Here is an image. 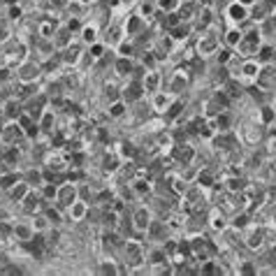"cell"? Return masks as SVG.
<instances>
[{
    "label": "cell",
    "instance_id": "27",
    "mask_svg": "<svg viewBox=\"0 0 276 276\" xmlns=\"http://www.w3.org/2000/svg\"><path fill=\"white\" fill-rule=\"evenodd\" d=\"M260 121H258V123H244V126H241V140L246 142V144H258V142H260Z\"/></svg>",
    "mask_w": 276,
    "mask_h": 276
},
{
    "label": "cell",
    "instance_id": "34",
    "mask_svg": "<svg viewBox=\"0 0 276 276\" xmlns=\"http://www.w3.org/2000/svg\"><path fill=\"white\" fill-rule=\"evenodd\" d=\"M54 44L58 51H63L67 44H72V30H67V26H58V30L54 35Z\"/></svg>",
    "mask_w": 276,
    "mask_h": 276
},
{
    "label": "cell",
    "instance_id": "45",
    "mask_svg": "<svg viewBox=\"0 0 276 276\" xmlns=\"http://www.w3.org/2000/svg\"><path fill=\"white\" fill-rule=\"evenodd\" d=\"M102 98L111 105V102L121 100V88L116 84H109V81H107V84H102Z\"/></svg>",
    "mask_w": 276,
    "mask_h": 276
},
{
    "label": "cell",
    "instance_id": "33",
    "mask_svg": "<svg viewBox=\"0 0 276 276\" xmlns=\"http://www.w3.org/2000/svg\"><path fill=\"white\" fill-rule=\"evenodd\" d=\"M79 33H81V42H84L86 47L100 40V28H98V24H84Z\"/></svg>",
    "mask_w": 276,
    "mask_h": 276
},
{
    "label": "cell",
    "instance_id": "56",
    "mask_svg": "<svg viewBox=\"0 0 276 276\" xmlns=\"http://www.w3.org/2000/svg\"><path fill=\"white\" fill-rule=\"evenodd\" d=\"M79 188V197L81 200H86L90 204V202H96V191L90 188V183H81V186H77Z\"/></svg>",
    "mask_w": 276,
    "mask_h": 276
},
{
    "label": "cell",
    "instance_id": "3",
    "mask_svg": "<svg viewBox=\"0 0 276 276\" xmlns=\"http://www.w3.org/2000/svg\"><path fill=\"white\" fill-rule=\"evenodd\" d=\"M218 49H221V37H218V33L214 28L202 30L200 35H197L195 56H200V58H211V56H216Z\"/></svg>",
    "mask_w": 276,
    "mask_h": 276
},
{
    "label": "cell",
    "instance_id": "22",
    "mask_svg": "<svg viewBox=\"0 0 276 276\" xmlns=\"http://www.w3.org/2000/svg\"><path fill=\"white\" fill-rule=\"evenodd\" d=\"M241 37H244L241 26H227L225 33H223V47H227V49H237L239 42H241Z\"/></svg>",
    "mask_w": 276,
    "mask_h": 276
},
{
    "label": "cell",
    "instance_id": "55",
    "mask_svg": "<svg viewBox=\"0 0 276 276\" xmlns=\"http://www.w3.org/2000/svg\"><path fill=\"white\" fill-rule=\"evenodd\" d=\"M232 56H235V49H227V47H223V49L216 51V63H218V65H227Z\"/></svg>",
    "mask_w": 276,
    "mask_h": 276
},
{
    "label": "cell",
    "instance_id": "9",
    "mask_svg": "<svg viewBox=\"0 0 276 276\" xmlns=\"http://www.w3.org/2000/svg\"><path fill=\"white\" fill-rule=\"evenodd\" d=\"M28 137H26L24 128L16 123V121H7L5 126H3V132H0V142L5 146H16L21 144V142H26Z\"/></svg>",
    "mask_w": 276,
    "mask_h": 276
},
{
    "label": "cell",
    "instance_id": "16",
    "mask_svg": "<svg viewBox=\"0 0 276 276\" xmlns=\"http://www.w3.org/2000/svg\"><path fill=\"white\" fill-rule=\"evenodd\" d=\"M67 221L72 223H84L86 218H88V211H90V204L86 200H81V197H77L75 202H72L70 206H67Z\"/></svg>",
    "mask_w": 276,
    "mask_h": 276
},
{
    "label": "cell",
    "instance_id": "5",
    "mask_svg": "<svg viewBox=\"0 0 276 276\" xmlns=\"http://www.w3.org/2000/svg\"><path fill=\"white\" fill-rule=\"evenodd\" d=\"M191 84V63H181L170 77V93L181 96Z\"/></svg>",
    "mask_w": 276,
    "mask_h": 276
},
{
    "label": "cell",
    "instance_id": "35",
    "mask_svg": "<svg viewBox=\"0 0 276 276\" xmlns=\"http://www.w3.org/2000/svg\"><path fill=\"white\" fill-rule=\"evenodd\" d=\"M195 181H197V186H200V188H214V186H216V176H214L211 167H200V170H197Z\"/></svg>",
    "mask_w": 276,
    "mask_h": 276
},
{
    "label": "cell",
    "instance_id": "37",
    "mask_svg": "<svg viewBox=\"0 0 276 276\" xmlns=\"http://www.w3.org/2000/svg\"><path fill=\"white\" fill-rule=\"evenodd\" d=\"M116 151H119V156L123 160H137V156H140V151H137V146L132 142H119Z\"/></svg>",
    "mask_w": 276,
    "mask_h": 276
},
{
    "label": "cell",
    "instance_id": "19",
    "mask_svg": "<svg viewBox=\"0 0 276 276\" xmlns=\"http://www.w3.org/2000/svg\"><path fill=\"white\" fill-rule=\"evenodd\" d=\"M58 26L60 24H58V21H54L51 16H42V19L37 21V26H35V35L42 37V40H54Z\"/></svg>",
    "mask_w": 276,
    "mask_h": 276
},
{
    "label": "cell",
    "instance_id": "52",
    "mask_svg": "<svg viewBox=\"0 0 276 276\" xmlns=\"http://www.w3.org/2000/svg\"><path fill=\"white\" fill-rule=\"evenodd\" d=\"M24 179L28 181L33 188H42V183H44V176H42V170H28L24 174Z\"/></svg>",
    "mask_w": 276,
    "mask_h": 276
},
{
    "label": "cell",
    "instance_id": "42",
    "mask_svg": "<svg viewBox=\"0 0 276 276\" xmlns=\"http://www.w3.org/2000/svg\"><path fill=\"white\" fill-rule=\"evenodd\" d=\"M107 49H109V47H107V42H102V40H98V42H93V44H88V54H90V58L96 60H100V58H105L107 56Z\"/></svg>",
    "mask_w": 276,
    "mask_h": 276
},
{
    "label": "cell",
    "instance_id": "49",
    "mask_svg": "<svg viewBox=\"0 0 276 276\" xmlns=\"http://www.w3.org/2000/svg\"><path fill=\"white\" fill-rule=\"evenodd\" d=\"M96 274L116 276V274H119V262H114V260H102L100 265H98V271H96Z\"/></svg>",
    "mask_w": 276,
    "mask_h": 276
},
{
    "label": "cell",
    "instance_id": "20",
    "mask_svg": "<svg viewBox=\"0 0 276 276\" xmlns=\"http://www.w3.org/2000/svg\"><path fill=\"white\" fill-rule=\"evenodd\" d=\"M126 28L123 26H119V24H111V26H107V33H105V42H107V47H111V49H116V47L121 44V42L126 40Z\"/></svg>",
    "mask_w": 276,
    "mask_h": 276
},
{
    "label": "cell",
    "instance_id": "2",
    "mask_svg": "<svg viewBox=\"0 0 276 276\" xmlns=\"http://www.w3.org/2000/svg\"><path fill=\"white\" fill-rule=\"evenodd\" d=\"M262 47V30L260 24H256L253 28L244 30V37H241L239 47H237V56H244V58H256L258 49Z\"/></svg>",
    "mask_w": 276,
    "mask_h": 276
},
{
    "label": "cell",
    "instance_id": "12",
    "mask_svg": "<svg viewBox=\"0 0 276 276\" xmlns=\"http://www.w3.org/2000/svg\"><path fill=\"white\" fill-rule=\"evenodd\" d=\"M42 160H44V165H47V167H51V170L60 172V174H63L65 170H70V156H65V153H63V149L47 151Z\"/></svg>",
    "mask_w": 276,
    "mask_h": 276
},
{
    "label": "cell",
    "instance_id": "15",
    "mask_svg": "<svg viewBox=\"0 0 276 276\" xmlns=\"http://www.w3.org/2000/svg\"><path fill=\"white\" fill-rule=\"evenodd\" d=\"M84 42H72V44H67L65 49L60 51V56H63V65L65 67H72L75 70L77 65H79V60H81V56H84Z\"/></svg>",
    "mask_w": 276,
    "mask_h": 276
},
{
    "label": "cell",
    "instance_id": "6",
    "mask_svg": "<svg viewBox=\"0 0 276 276\" xmlns=\"http://www.w3.org/2000/svg\"><path fill=\"white\" fill-rule=\"evenodd\" d=\"M77 197H79V188H77V183H75V181H70V179H65V181H60V183H58V193H56V202H54V204H58L60 209L65 211L67 206L77 200Z\"/></svg>",
    "mask_w": 276,
    "mask_h": 276
},
{
    "label": "cell",
    "instance_id": "13",
    "mask_svg": "<svg viewBox=\"0 0 276 276\" xmlns=\"http://www.w3.org/2000/svg\"><path fill=\"white\" fill-rule=\"evenodd\" d=\"M246 235H244V246L248 248V251H258V248L265 246V227H258V225H248Z\"/></svg>",
    "mask_w": 276,
    "mask_h": 276
},
{
    "label": "cell",
    "instance_id": "7",
    "mask_svg": "<svg viewBox=\"0 0 276 276\" xmlns=\"http://www.w3.org/2000/svg\"><path fill=\"white\" fill-rule=\"evenodd\" d=\"M146 93L149 90L144 88V84L140 79H128V84L121 88V100L126 105H137V102H142L146 98Z\"/></svg>",
    "mask_w": 276,
    "mask_h": 276
},
{
    "label": "cell",
    "instance_id": "58",
    "mask_svg": "<svg viewBox=\"0 0 276 276\" xmlns=\"http://www.w3.org/2000/svg\"><path fill=\"white\" fill-rule=\"evenodd\" d=\"M7 218H10V214H7V211L0 206V221H7Z\"/></svg>",
    "mask_w": 276,
    "mask_h": 276
},
{
    "label": "cell",
    "instance_id": "54",
    "mask_svg": "<svg viewBox=\"0 0 276 276\" xmlns=\"http://www.w3.org/2000/svg\"><path fill=\"white\" fill-rule=\"evenodd\" d=\"M24 16H26V10H24V5H21V3H16V5H10V7H7V19H10L12 24H14V21L19 24Z\"/></svg>",
    "mask_w": 276,
    "mask_h": 276
},
{
    "label": "cell",
    "instance_id": "1",
    "mask_svg": "<svg viewBox=\"0 0 276 276\" xmlns=\"http://www.w3.org/2000/svg\"><path fill=\"white\" fill-rule=\"evenodd\" d=\"M121 253H123V262H126L128 269H137V267H144L146 265V253H144V241L135 239V237H128L126 244H123V248H121Z\"/></svg>",
    "mask_w": 276,
    "mask_h": 276
},
{
    "label": "cell",
    "instance_id": "30",
    "mask_svg": "<svg viewBox=\"0 0 276 276\" xmlns=\"http://www.w3.org/2000/svg\"><path fill=\"white\" fill-rule=\"evenodd\" d=\"M30 191H33V186H30V183H28L26 179H21L19 183H14V186H12L10 191H7V195H10V200L14 202V204H19V202L24 200V197L28 195Z\"/></svg>",
    "mask_w": 276,
    "mask_h": 276
},
{
    "label": "cell",
    "instance_id": "28",
    "mask_svg": "<svg viewBox=\"0 0 276 276\" xmlns=\"http://www.w3.org/2000/svg\"><path fill=\"white\" fill-rule=\"evenodd\" d=\"M209 121H211V126H214V130H216V132H230L232 130V114H230V109L221 111V114H216L214 119H209Z\"/></svg>",
    "mask_w": 276,
    "mask_h": 276
},
{
    "label": "cell",
    "instance_id": "57",
    "mask_svg": "<svg viewBox=\"0 0 276 276\" xmlns=\"http://www.w3.org/2000/svg\"><path fill=\"white\" fill-rule=\"evenodd\" d=\"M0 237L7 239V237H14V223L7 218V221H0Z\"/></svg>",
    "mask_w": 276,
    "mask_h": 276
},
{
    "label": "cell",
    "instance_id": "40",
    "mask_svg": "<svg viewBox=\"0 0 276 276\" xmlns=\"http://www.w3.org/2000/svg\"><path fill=\"white\" fill-rule=\"evenodd\" d=\"M251 223H253L251 214H248V211H241V214H235V216H232L230 227H232V230H246Z\"/></svg>",
    "mask_w": 276,
    "mask_h": 276
},
{
    "label": "cell",
    "instance_id": "39",
    "mask_svg": "<svg viewBox=\"0 0 276 276\" xmlns=\"http://www.w3.org/2000/svg\"><path fill=\"white\" fill-rule=\"evenodd\" d=\"M227 225H230V223H227L225 214H223L221 209H214V211H211V216H209V227H211V230L221 232V230H225Z\"/></svg>",
    "mask_w": 276,
    "mask_h": 276
},
{
    "label": "cell",
    "instance_id": "38",
    "mask_svg": "<svg viewBox=\"0 0 276 276\" xmlns=\"http://www.w3.org/2000/svg\"><path fill=\"white\" fill-rule=\"evenodd\" d=\"M195 0H183L179 5V10H176V14H179L181 21H188V24H193V19H195Z\"/></svg>",
    "mask_w": 276,
    "mask_h": 276
},
{
    "label": "cell",
    "instance_id": "36",
    "mask_svg": "<svg viewBox=\"0 0 276 276\" xmlns=\"http://www.w3.org/2000/svg\"><path fill=\"white\" fill-rule=\"evenodd\" d=\"M35 237L33 223H14V239L16 241H30Z\"/></svg>",
    "mask_w": 276,
    "mask_h": 276
},
{
    "label": "cell",
    "instance_id": "41",
    "mask_svg": "<svg viewBox=\"0 0 276 276\" xmlns=\"http://www.w3.org/2000/svg\"><path fill=\"white\" fill-rule=\"evenodd\" d=\"M256 58L260 60L262 65H269L271 60L276 58V47H271V44H262L260 49H258V54H256Z\"/></svg>",
    "mask_w": 276,
    "mask_h": 276
},
{
    "label": "cell",
    "instance_id": "21",
    "mask_svg": "<svg viewBox=\"0 0 276 276\" xmlns=\"http://www.w3.org/2000/svg\"><path fill=\"white\" fill-rule=\"evenodd\" d=\"M19 206H21V211L24 214H35V211H40V206H42V195H40V191H33L28 193V195L24 197V200L19 202Z\"/></svg>",
    "mask_w": 276,
    "mask_h": 276
},
{
    "label": "cell",
    "instance_id": "17",
    "mask_svg": "<svg viewBox=\"0 0 276 276\" xmlns=\"http://www.w3.org/2000/svg\"><path fill=\"white\" fill-rule=\"evenodd\" d=\"M176 98L179 96H174V93H170V90H167V93L165 90H156V93L151 96V109L156 111V114H165Z\"/></svg>",
    "mask_w": 276,
    "mask_h": 276
},
{
    "label": "cell",
    "instance_id": "8",
    "mask_svg": "<svg viewBox=\"0 0 276 276\" xmlns=\"http://www.w3.org/2000/svg\"><path fill=\"white\" fill-rule=\"evenodd\" d=\"M225 19L230 26L246 24V21L251 19V7L239 3V0H232V3H227V7H225Z\"/></svg>",
    "mask_w": 276,
    "mask_h": 276
},
{
    "label": "cell",
    "instance_id": "4",
    "mask_svg": "<svg viewBox=\"0 0 276 276\" xmlns=\"http://www.w3.org/2000/svg\"><path fill=\"white\" fill-rule=\"evenodd\" d=\"M42 72H44V67H42L40 60L26 58L24 63L16 67V81H21V84H35Z\"/></svg>",
    "mask_w": 276,
    "mask_h": 276
},
{
    "label": "cell",
    "instance_id": "47",
    "mask_svg": "<svg viewBox=\"0 0 276 276\" xmlns=\"http://www.w3.org/2000/svg\"><path fill=\"white\" fill-rule=\"evenodd\" d=\"M44 214H47V218H49L51 221V225H63V221H65V218H63V209H60L58 204L56 206H44Z\"/></svg>",
    "mask_w": 276,
    "mask_h": 276
},
{
    "label": "cell",
    "instance_id": "23",
    "mask_svg": "<svg viewBox=\"0 0 276 276\" xmlns=\"http://www.w3.org/2000/svg\"><path fill=\"white\" fill-rule=\"evenodd\" d=\"M132 70H135V58H126V56H119L114 63V75L121 79H130Z\"/></svg>",
    "mask_w": 276,
    "mask_h": 276
},
{
    "label": "cell",
    "instance_id": "51",
    "mask_svg": "<svg viewBox=\"0 0 276 276\" xmlns=\"http://www.w3.org/2000/svg\"><path fill=\"white\" fill-rule=\"evenodd\" d=\"M235 274H241V276H251V274H258V265L251 260H239L235 267Z\"/></svg>",
    "mask_w": 276,
    "mask_h": 276
},
{
    "label": "cell",
    "instance_id": "29",
    "mask_svg": "<svg viewBox=\"0 0 276 276\" xmlns=\"http://www.w3.org/2000/svg\"><path fill=\"white\" fill-rule=\"evenodd\" d=\"M160 72H158V67H153V70H146L144 77H142V84H144V88L149 90V93H156V90H160Z\"/></svg>",
    "mask_w": 276,
    "mask_h": 276
},
{
    "label": "cell",
    "instance_id": "50",
    "mask_svg": "<svg viewBox=\"0 0 276 276\" xmlns=\"http://www.w3.org/2000/svg\"><path fill=\"white\" fill-rule=\"evenodd\" d=\"M14 37V33H12V21L7 19H0V44H7V42Z\"/></svg>",
    "mask_w": 276,
    "mask_h": 276
},
{
    "label": "cell",
    "instance_id": "53",
    "mask_svg": "<svg viewBox=\"0 0 276 276\" xmlns=\"http://www.w3.org/2000/svg\"><path fill=\"white\" fill-rule=\"evenodd\" d=\"M181 3H183V0H156V7H158V12L167 14V12H176V10H179Z\"/></svg>",
    "mask_w": 276,
    "mask_h": 276
},
{
    "label": "cell",
    "instance_id": "43",
    "mask_svg": "<svg viewBox=\"0 0 276 276\" xmlns=\"http://www.w3.org/2000/svg\"><path fill=\"white\" fill-rule=\"evenodd\" d=\"M24 179L21 174H16V172H3V176H0V191H10L14 183H19V181Z\"/></svg>",
    "mask_w": 276,
    "mask_h": 276
},
{
    "label": "cell",
    "instance_id": "11",
    "mask_svg": "<svg viewBox=\"0 0 276 276\" xmlns=\"http://www.w3.org/2000/svg\"><path fill=\"white\" fill-rule=\"evenodd\" d=\"M153 223V214L146 204H140L130 216V225H132V232H146L149 225Z\"/></svg>",
    "mask_w": 276,
    "mask_h": 276
},
{
    "label": "cell",
    "instance_id": "14",
    "mask_svg": "<svg viewBox=\"0 0 276 276\" xmlns=\"http://www.w3.org/2000/svg\"><path fill=\"white\" fill-rule=\"evenodd\" d=\"M172 158H174L179 165H191L193 160H195V156H197V151H195V146L193 144H188V142H179V144L172 149V153H170Z\"/></svg>",
    "mask_w": 276,
    "mask_h": 276
},
{
    "label": "cell",
    "instance_id": "48",
    "mask_svg": "<svg viewBox=\"0 0 276 276\" xmlns=\"http://www.w3.org/2000/svg\"><path fill=\"white\" fill-rule=\"evenodd\" d=\"M116 56H126V58H135L137 56V47L132 40H123L116 47Z\"/></svg>",
    "mask_w": 276,
    "mask_h": 276
},
{
    "label": "cell",
    "instance_id": "10",
    "mask_svg": "<svg viewBox=\"0 0 276 276\" xmlns=\"http://www.w3.org/2000/svg\"><path fill=\"white\" fill-rule=\"evenodd\" d=\"M262 70V63L258 58H244L241 60V72H239V81L244 86H251L258 81V75Z\"/></svg>",
    "mask_w": 276,
    "mask_h": 276
},
{
    "label": "cell",
    "instance_id": "32",
    "mask_svg": "<svg viewBox=\"0 0 276 276\" xmlns=\"http://www.w3.org/2000/svg\"><path fill=\"white\" fill-rule=\"evenodd\" d=\"M183 109H186V100H183V98H176V100L170 105V109H167L163 116H165V121H174L176 126H183V123H181V119H179Z\"/></svg>",
    "mask_w": 276,
    "mask_h": 276
},
{
    "label": "cell",
    "instance_id": "24",
    "mask_svg": "<svg viewBox=\"0 0 276 276\" xmlns=\"http://www.w3.org/2000/svg\"><path fill=\"white\" fill-rule=\"evenodd\" d=\"M37 123H40L42 135H49V137H51L56 130H58V128H56V111L51 109V107H47L44 114L40 116V121H37Z\"/></svg>",
    "mask_w": 276,
    "mask_h": 276
},
{
    "label": "cell",
    "instance_id": "44",
    "mask_svg": "<svg viewBox=\"0 0 276 276\" xmlns=\"http://www.w3.org/2000/svg\"><path fill=\"white\" fill-rule=\"evenodd\" d=\"M33 227H35V232H47L51 227V221L49 218H47V214L44 211H35V214H33Z\"/></svg>",
    "mask_w": 276,
    "mask_h": 276
},
{
    "label": "cell",
    "instance_id": "25",
    "mask_svg": "<svg viewBox=\"0 0 276 276\" xmlns=\"http://www.w3.org/2000/svg\"><path fill=\"white\" fill-rule=\"evenodd\" d=\"M123 28H126V35L128 37H137L144 30V19H142L137 12H132V14L126 16V24H123Z\"/></svg>",
    "mask_w": 276,
    "mask_h": 276
},
{
    "label": "cell",
    "instance_id": "46",
    "mask_svg": "<svg viewBox=\"0 0 276 276\" xmlns=\"http://www.w3.org/2000/svg\"><path fill=\"white\" fill-rule=\"evenodd\" d=\"M126 114H128V105L123 100L111 102L109 109H107V116H109V119H123Z\"/></svg>",
    "mask_w": 276,
    "mask_h": 276
},
{
    "label": "cell",
    "instance_id": "18",
    "mask_svg": "<svg viewBox=\"0 0 276 276\" xmlns=\"http://www.w3.org/2000/svg\"><path fill=\"white\" fill-rule=\"evenodd\" d=\"M214 19H216V14H214V10H211V7H200V10L195 12V19H193V28H195L197 33H202V30H209L211 24H214Z\"/></svg>",
    "mask_w": 276,
    "mask_h": 276
},
{
    "label": "cell",
    "instance_id": "31",
    "mask_svg": "<svg viewBox=\"0 0 276 276\" xmlns=\"http://www.w3.org/2000/svg\"><path fill=\"white\" fill-rule=\"evenodd\" d=\"M170 33V37L179 44V42H186L188 37H191V33H193V24H188V21H181L179 26H174L172 30H167Z\"/></svg>",
    "mask_w": 276,
    "mask_h": 276
},
{
    "label": "cell",
    "instance_id": "26",
    "mask_svg": "<svg viewBox=\"0 0 276 276\" xmlns=\"http://www.w3.org/2000/svg\"><path fill=\"white\" fill-rule=\"evenodd\" d=\"M146 232H149V237L156 241V244H163V241L170 237V225H165V221H153Z\"/></svg>",
    "mask_w": 276,
    "mask_h": 276
}]
</instances>
